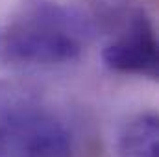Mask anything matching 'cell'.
I'll return each instance as SVG.
<instances>
[{"label":"cell","mask_w":159,"mask_h":157,"mask_svg":"<svg viewBox=\"0 0 159 157\" xmlns=\"http://www.w3.org/2000/svg\"><path fill=\"white\" fill-rule=\"evenodd\" d=\"M83 19L48 0H35L32 11L0 37V52L20 65H59L78 59L83 44Z\"/></svg>","instance_id":"1"},{"label":"cell","mask_w":159,"mask_h":157,"mask_svg":"<svg viewBox=\"0 0 159 157\" xmlns=\"http://www.w3.org/2000/svg\"><path fill=\"white\" fill-rule=\"evenodd\" d=\"M7 157H72L70 131L37 105L13 104Z\"/></svg>","instance_id":"2"},{"label":"cell","mask_w":159,"mask_h":157,"mask_svg":"<svg viewBox=\"0 0 159 157\" xmlns=\"http://www.w3.org/2000/svg\"><path fill=\"white\" fill-rule=\"evenodd\" d=\"M104 65L117 74L157 79L159 46L154 24L143 9L129 13L124 30L102 52Z\"/></svg>","instance_id":"3"},{"label":"cell","mask_w":159,"mask_h":157,"mask_svg":"<svg viewBox=\"0 0 159 157\" xmlns=\"http://www.w3.org/2000/svg\"><path fill=\"white\" fill-rule=\"evenodd\" d=\"M119 157H159V120L146 113L131 118L119 139Z\"/></svg>","instance_id":"4"},{"label":"cell","mask_w":159,"mask_h":157,"mask_svg":"<svg viewBox=\"0 0 159 157\" xmlns=\"http://www.w3.org/2000/svg\"><path fill=\"white\" fill-rule=\"evenodd\" d=\"M11 109L13 104L0 98V157H7L9 146V128H11Z\"/></svg>","instance_id":"5"}]
</instances>
